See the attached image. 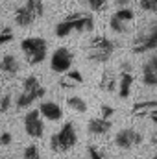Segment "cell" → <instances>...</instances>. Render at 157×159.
<instances>
[{"label": "cell", "mask_w": 157, "mask_h": 159, "mask_svg": "<svg viewBox=\"0 0 157 159\" xmlns=\"http://www.w3.org/2000/svg\"><path fill=\"white\" fill-rule=\"evenodd\" d=\"M92 30H94V17L89 13H81V11L67 15L63 20H59L56 24V35L57 37H69L72 32L87 34Z\"/></svg>", "instance_id": "1"}, {"label": "cell", "mask_w": 157, "mask_h": 159, "mask_svg": "<svg viewBox=\"0 0 157 159\" xmlns=\"http://www.w3.org/2000/svg\"><path fill=\"white\" fill-rule=\"evenodd\" d=\"M117 50V43L105 35H96L89 41L87 46V59L92 63H107Z\"/></svg>", "instance_id": "2"}, {"label": "cell", "mask_w": 157, "mask_h": 159, "mask_svg": "<svg viewBox=\"0 0 157 159\" xmlns=\"http://www.w3.org/2000/svg\"><path fill=\"white\" fill-rule=\"evenodd\" d=\"M78 143V133H76V126L72 122H65L61 126V129L57 133H54L50 137V150L52 152H69L76 146Z\"/></svg>", "instance_id": "3"}, {"label": "cell", "mask_w": 157, "mask_h": 159, "mask_svg": "<svg viewBox=\"0 0 157 159\" xmlns=\"http://www.w3.org/2000/svg\"><path fill=\"white\" fill-rule=\"evenodd\" d=\"M155 48H157V19L139 30V34L135 35L133 44H131V52L133 54H146V52L155 50Z\"/></svg>", "instance_id": "4"}, {"label": "cell", "mask_w": 157, "mask_h": 159, "mask_svg": "<svg viewBox=\"0 0 157 159\" xmlns=\"http://www.w3.org/2000/svg\"><path fill=\"white\" fill-rule=\"evenodd\" d=\"M20 50L30 65H41L48 56V43L43 37H26L20 41Z\"/></svg>", "instance_id": "5"}, {"label": "cell", "mask_w": 157, "mask_h": 159, "mask_svg": "<svg viewBox=\"0 0 157 159\" xmlns=\"http://www.w3.org/2000/svg\"><path fill=\"white\" fill-rule=\"evenodd\" d=\"M135 20V13L133 9L129 7H120L117 9L111 19H109V28L115 32V34H128L131 30V24Z\"/></svg>", "instance_id": "6"}, {"label": "cell", "mask_w": 157, "mask_h": 159, "mask_svg": "<svg viewBox=\"0 0 157 159\" xmlns=\"http://www.w3.org/2000/svg\"><path fill=\"white\" fill-rule=\"evenodd\" d=\"M142 141H144V135L133 128H122L115 135V146L120 150H129V148L141 146Z\"/></svg>", "instance_id": "7"}, {"label": "cell", "mask_w": 157, "mask_h": 159, "mask_svg": "<svg viewBox=\"0 0 157 159\" xmlns=\"http://www.w3.org/2000/svg\"><path fill=\"white\" fill-rule=\"evenodd\" d=\"M72 61H74V54L67 46H59L54 50V54L50 57V69L57 74H65L67 70H70Z\"/></svg>", "instance_id": "8"}, {"label": "cell", "mask_w": 157, "mask_h": 159, "mask_svg": "<svg viewBox=\"0 0 157 159\" xmlns=\"http://www.w3.org/2000/svg\"><path fill=\"white\" fill-rule=\"evenodd\" d=\"M24 129L34 139H41L44 135V122H43L39 109H32V111L26 113V117H24Z\"/></svg>", "instance_id": "9"}, {"label": "cell", "mask_w": 157, "mask_h": 159, "mask_svg": "<svg viewBox=\"0 0 157 159\" xmlns=\"http://www.w3.org/2000/svg\"><path fill=\"white\" fill-rule=\"evenodd\" d=\"M141 78L146 87H157V54L150 56L141 69Z\"/></svg>", "instance_id": "10"}, {"label": "cell", "mask_w": 157, "mask_h": 159, "mask_svg": "<svg viewBox=\"0 0 157 159\" xmlns=\"http://www.w3.org/2000/svg\"><path fill=\"white\" fill-rule=\"evenodd\" d=\"M111 128H113L111 119H104V117H94L87 124V131L91 135H105L111 131Z\"/></svg>", "instance_id": "11"}, {"label": "cell", "mask_w": 157, "mask_h": 159, "mask_svg": "<svg viewBox=\"0 0 157 159\" xmlns=\"http://www.w3.org/2000/svg\"><path fill=\"white\" fill-rule=\"evenodd\" d=\"M39 113H41V117H44L50 122H57V120L63 119V109L56 102H41Z\"/></svg>", "instance_id": "12"}, {"label": "cell", "mask_w": 157, "mask_h": 159, "mask_svg": "<svg viewBox=\"0 0 157 159\" xmlns=\"http://www.w3.org/2000/svg\"><path fill=\"white\" fill-rule=\"evenodd\" d=\"M22 91L28 93V94H32L34 100H41V98H44V94H46V89L41 85L39 80L35 78V76L24 78V81H22Z\"/></svg>", "instance_id": "13"}, {"label": "cell", "mask_w": 157, "mask_h": 159, "mask_svg": "<svg viewBox=\"0 0 157 159\" xmlns=\"http://www.w3.org/2000/svg\"><path fill=\"white\" fill-rule=\"evenodd\" d=\"M152 111H157V100H141L131 106V115L133 117H148Z\"/></svg>", "instance_id": "14"}, {"label": "cell", "mask_w": 157, "mask_h": 159, "mask_svg": "<svg viewBox=\"0 0 157 159\" xmlns=\"http://www.w3.org/2000/svg\"><path fill=\"white\" fill-rule=\"evenodd\" d=\"M35 20H37V19L34 17V13H32L24 4L19 6V7L15 9V22H17V26H20V28H28V26H32Z\"/></svg>", "instance_id": "15"}, {"label": "cell", "mask_w": 157, "mask_h": 159, "mask_svg": "<svg viewBox=\"0 0 157 159\" xmlns=\"http://www.w3.org/2000/svg\"><path fill=\"white\" fill-rule=\"evenodd\" d=\"M133 83H135V78L131 72H122L120 78H118V96L120 98H129L131 94V89H133Z\"/></svg>", "instance_id": "16"}, {"label": "cell", "mask_w": 157, "mask_h": 159, "mask_svg": "<svg viewBox=\"0 0 157 159\" xmlns=\"http://www.w3.org/2000/svg\"><path fill=\"white\" fill-rule=\"evenodd\" d=\"M0 69H2V74L4 76H15L19 72L20 65H19V61H17V57L13 54H6L0 59Z\"/></svg>", "instance_id": "17"}, {"label": "cell", "mask_w": 157, "mask_h": 159, "mask_svg": "<svg viewBox=\"0 0 157 159\" xmlns=\"http://www.w3.org/2000/svg\"><path fill=\"white\" fill-rule=\"evenodd\" d=\"M117 85H118V80L115 76V72L113 70H105L104 74H102V78H100V89L102 91H105V93H115L117 91Z\"/></svg>", "instance_id": "18"}, {"label": "cell", "mask_w": 157, "mask_h": 159, "mask_svg": "<svg viewBox=\"0 0 157 159\" xmlns=\"http://www.w3.org/2000/svg\"><path fill=\"white\" fill-rule=\"evenodd\" d=\"M67 106L72 111H76V113H85L87 111V102L81 96H69L67 98Z\"/></svg>", "instance_id": "19"}, {"label": "cell", "mask_w": 157, "mask_h": 159, "mask_svg": "<svg viewBox=\"0 0 157 159\" xmlns=\"http://www.w3.org/2000/svg\"><path fill=\"white\" fill-rule=\"evenodd\" d=\"M24 6L34 13L35 19H41L44 15V4H43V0H26Z\"/></svg>", "instance_id": "20"}, {"label": "cell", "mask_w": 157, "mask_h": 159, "mask_svg": "<svg viewBox=\"0 0 157 159\" xmlns=\"http://www.w3.org/2000/svg\"><path fill=\"white\" fill-rule=\"evenodd\" d=\"M34 102H35V100H34V96H32V94H28V93L20 91V94H19V98H17L15 106H17V109H24V107H30Z\"/></svg>", "instance_id": "21"}, {"label": "cell", "mask_w": 157, "mask_h": 159, "mask_svg": "<svg viewBox=\"0 0 157 159\" xmlns=\"http://www.w3.org/2000/svg\"><path fill=\"white\" fill-rule=\"evenodd\" d=\"M24 159H41V154H39V148L35 144H30L24 148Z\"/></svg>", "instance_id": "22"}, {"label": "cell", "mask_w": 157, "mask_h": 159, "mask_svg": "<svg viewBox=\"0 0 157 159\" xmlns=\"http://www.w3.org/2000/svg\"><path fill=\"white\" fill-rule=\"evenodd\" d=\"M65 76L70 80L76 87L83 83V76H81V72H79V70H67V72H65Z\"/></svg>", "instance_id": "23"}, {"label": "cell", "mask_w": 157, "mask_h": 159, "mask_svg": "<svg viewBox=\"0 0 157 159\" xmlns=\"http://www.w3.org/2000/svg\"><path fill=\"white\" fill-rule=\"evenodd\" d=\"M107 2L109 0H87V4L92 11H104L107 7Z\"/></svg>", "instance_id": "24"}, {"label": "cell", "mask_w": 157, "mask_h": 159, "mask_svg": "<svg viewBox=\"0 0 157 159\" xmlns=\"http://www.w3.org/2000/svg\"><path fill=\"white\" fill-rule=\"evenodd\" d=\"M139 6H141V9L150 11V13L157 11V0H139Z\"/></svg>", "instance_id": "25"}, {"label": "cell", "mask_w": 157, "mask_h": 159, "mask_svg": "<svg viewBox=\"0 0 157 159\" xmlns=\"http://www.w3.org/2000/svg\"><path fill=\"white\" fill-rule=\"evenodd\" d=\"M9 41H13V32H11V28H7V26L0 28V46L6 44V43H9Z\"/></svg>", "instance_id": "26"}, {"label": "cell", "mask_w": 157, "mask_h": 159, "mask_svg": "<svg viewBox=\"0 0 157 159\" xmlns=\"http://www.w3.org/2000/svg\"><path fill=\"white\" fill-rule=\"evenodd\" d=\"M87 154H89V159H105V154H104L102 150H98L94 144H89Z\"/></svg>", "instance_id": "27"}, {"label": "cell", "mask_w": 157, "mask_h": 159, "mask_svg": "<svg viewBox=\"0 0 157 159\" xmlns=\"http://www.w3.org/2000/svg\"><path fill=\"white\" fill-rule=\"evenodd\" d=\"M9 107H11V96L9 94L0 96V113H7Z\"/></svg>", "instance_id": "28"}, {"label": "cell", "mask_w": 157, "mask_h": 159, "mask_svg": "<svg viewBox=\"0 0 157 159\" xmlns=\"http://www.w3.org/2000/svg\"><path fill=\"white\" fill-rule=\"evenodd\" d=\"M100 113H102V117H104V119H109V117H113V115H115V109H113L111 106H107V104H102Z\"/></svg>", "instance_id": "29"}, {"label": "cell", "mask_w": 157, "mask_h": 159, "mask_svg": "<svg viewBox=\"0 0 157 159\" xmlns=\"http://www.w3.org/2000/svg\"><path fill=\"white\" fill-rule=\"evenodd\" d=\"M11 141H13V137H11L9 131H2V133H0V144H2V146H9Z\"/></svg>", "instance_id": "30"}, {"label": "cell", "mask_w": 157, "mask_h": 159, "mask_svg": "<svg viewBox=\"0 0 157 159\" xmlns=\"http://www.w3.org/2000/svg\"><path fill=\"white\" fill-rule=\"evenodd\" d=\"M148 117H150V120H152L154 124H157V111H152V113H150Z\"/></svg>", "instance_id": "31"}, {"label": "cell", "mask_w": 157, "mask_h": 159, "mask_svg": "<svg viewBox=\"0 0 157 159\" xmlns=\"http://www.w3.org/2000/svg\"><path fill=\"white\" fill-rule=\"evenodd\" d=\"M117 2V6H126V4H129V0H115Z\"/></svg>", "instance_id": "32"}, {"label": "cell", "mask_w": 157, "mask_h": 159, "mask_svg": "<svg viewBox=\"0 0 157 159\" xmlns=\"http://www.w3.org/2000/svg\"><path fill=\"white\" fill-rule=\"evenodd\" d=\"M152 143H154V144H155V146H157V131H155V133H154V137H152Z\"/></svg>", "instance_id": "33"}, {"label": "cell", "mask_w": 157, "mask_h": 159, "mask_svg": "<svg viewBox=\"0 0 157 159\" xmlns=\"http://www.w3.org/2000/svg\"><path fill=\"white\" fill-rule=\"evenodd\" d=\"M152 159H157V154H155V156H154V157H152Z\"/></svg>", "instance_id": "34"}, {"label": "cell", "mask_w": 157, "mask_h": 159, "mask_svg": "<svg viewBox=\"0 0 157 159\" xmlns=\"http://www.w3.org/2000/svg\"><path fill=\"white\" fill-rule=\"evenodd\" d=\"M135 159H142V157H135Z\"/></svg>", "instance_id": "35"}, {"label": "cell", "mask_w": 157, "mask_h": 159, "mask_svg": "<svg viewBox=\"0 0 157 159\" xmlns=\"http://www.w3.org/2000/svg\"><path fill=\"white\" fill-rule=\"evenodd\" d=\"M57 159H63V157H57Z\"/></svg>", "instance_id": "36"}]
</instances>
